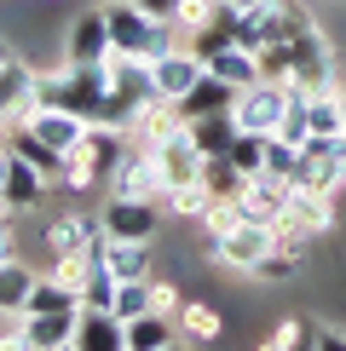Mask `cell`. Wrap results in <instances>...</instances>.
I'll list each match as a JSON object with an SVG mask.
<instances>
[{
    "instance_id": "d6986e66",
    "label": "cell",
    "mask_w": 346,
    "mask_h": 351,
    "mask_svg": "<svg viewBox=\"0 0 346 351\" xmlns=\"http://www.w3.org/2000/svg\"><path fill=\"white\" fill-rule=\"evenodd\" d=\"M168 346H185L179 340V323L168 311H144L127 323V351H168Z\"/></svg>"
},
{
    "instance_id": "83f0119b",
    "label": "cell",
    "mask_w": 346,
    "mask_h": 351,
    "mask_svg": "<svg viewBox=\"0 0 346 351\" xmlns=\"http://www.w3.org/2000/svg\"><path fill=\"white\" fill-rule=\"evenodd\" d=\"M202 184H208L214 196H237V190L249 184V173L231 162V156H202Z\"/></svg>"
},
{
    "instance_id": "d6a6232c",
    "label": "cell",
    "mask_w": 346,
    "mask_h": 351,
    "mask_svg": "<svg viewBox=\"0 0 346 351\" xmlns=\"http://www.w3.org/2000/svg\"><path fill=\"white\" fill-rule=\"evenodd\" d=\"M214 6H220V0H185L179 18H173V29H179V35H191V29H202V23L214 18Z\"/></svg>"
},
{
    "instance_id": "ac0fdd59",
    "label": "cell",
    "mask_w": 346,
    "mask_h": 351,
    "mask_svg": "<svg viewBox=\"0 0 346 351\" xmlns=\"http://www.w3.org/2000/svg\"><path fill=\"white\" fill-rule=\"evenodd\" d=\"M173 323H179L185 346H208V340H220L225 317H220V305H208V300H185L179 311H173Z\"/></svg>"
},
{
    "instance_id": "3957f363",
    "label": "cell",
    "mask_w": 346,
    "mask_h": 351,
    "mask_svg": "<svg viewBox=\"0 0 346 351\" xmlns=\"http://www.w3.org/2000/svg\"><path fill=\"white\" fill-rule=\"evenodd\" d=\"M271 242H277V225H260V219H242V225H231L220 242H208L202 254L214 259V265L237 271V276H254L260 259L271 254Z\"/></svg>"
},
{
    "instance_id": "7c38bea8",
    "label": "cell",
    "mask_w": 346,
    "mask_h": 351,
    "mask_svg": "<svg viewBox=\"0 0 346 351\" xmlns=\"http://www.w3.org/2000/svg\"><path fill=\"white\" fill-rule=\"evenodd\" d=\"M115 40H110V18L104 12H86V18H76V29L64 35V58L69 64H110Z\"/></svg>"
},
{
    "instance_id": "5bb4252c",
    "label": "cell",
    "mask_w": 346,
    "mask_h": 351,
    "mask_svg": "<svg viewBox=\"0 0 346 351\" xmlns=\"http://www.w3.org/2000/svg\"><path fill=\"white\" fill-rule=\"evenodd\" d=\"M202 69H208V64H202V58H196L191 47H173L168 58H156V93L179 104V98H185V93H191V86L202 81Z\"/></svg>"
},
{
    "instance_id": "603a6c76",
    "label": "cell",
    "mask_w": 346,
    "mask_h": 351,
    "mask_svg": "<svg viewBox=\"0 0 346 351\" xmlns=\"http://www.w3.org/2000/svg\"><path fill=\"white\" fill-rule=\"evenodd\" d=\"M237 133H242V127H237V115H231V110H214V115H196V121H191V144H196L202 156H225Z\"/></svg>"
},
{
    "instance_id": "6da1fadb",
    "label": "cell",
    "mask_w": 346,
    "mask_h": 351,
    "mask_svg": "<svg viewBox=\"0 0 346 351\" xmlns=\"http://www.w3.org/2000/svg\"><path fill=\"white\" fill-rule=\"evenodd\" d=\"M127 150H133V138H127L122 127H110V121H86L81 144L64 156V190H98V184H110Z\"/></svg>"
},
{
    "instance_id": "e575fe53",
    "label": "cell",
    "mask_w": 346,
    "mask_h": 351,
    "mask_svg": "<svg viewBox=\"0 0 346 351\" xmlns=\"http://www.w3.org/2000/svg\"><path fill=\"white\" fill-rule=\"evenodd\" d=\"M179 305H185V300H179V288H173L168 276L156 271V311H168V317H173V311H179Z\"/></svg>"
},
{
    "instance_id": "484cf974",
    "label": "cell",
    "mask_w": 346,
    "mask_h": 351,
    "mask_svg": "<svg viewBox=\"0 0 346 351\" xmlns=\"http://www.w3.org/2000/svg\"><path fill=\"white\" fill-rule=\"evenodd\" d=\"M29 288H35V271H29L23 259H6V265H0V317H23Z\"/></svg>"
},
{
    "instance_id": "9a60e30c",
    "label": "cell",
    "mask_w": 346,
    "mask_h": 351,
    "mask_svg": "<svg viewBox=\"0 0 346 351\" xmlns=\"http://www.w3.org/2000/svg\"><path fill=\"white\" fill-rule=\"evenodd\" d=\"M104 271L115 276V282H127V276H156V242L110 237V247H104Z\"/></svg>"
},
{
    "instance_id": "ab89813d",
    "label": "cell",
    "mask_w": 346,
    "mask_h": 351,
    "mask_svg": "<svg viewBox=\"0 0 346 351\" xmlns=\"http://www.w3.org/2000/svg\"><path fill=\"white\" fill-rule=\"evenodd\" d=\"M231 6H266V0H231Z\"/></svg>"
},
{
    "instance_id": "e0dca14e",
    "label": "cell",
    "mask_w": 346,
    "mask_h": 351,
    "mask_svg": "<svg viewBox=\"0 0 346 351\" xmlns=\"http://www.w3.org/2000/svg\"><path fill=\"white\" fill-rule=\"evenodd\" d=\"M76 351H127V323L115 311H81Z\"/></svg>"
},
{
    "instance_id": "4316f807",
    "label": "cell",
    "mask_w": 346,
    "mask_h": 351,
    "mask_svg": "<svg viewBox=\"0 0 346 351\" xmlns=\"http://www.w3.org/2000/svg\"><path fill=\"white\" fill-rule=\"evenodd\" d=\"M162 208H168L173 219H191V225H196V219H202V213H208V208H214V190H208V184H202V179H191V184H173V190H168V202H162Z\"/></svg>"
},
{
    "instance_id": "7a4b0ae2",
    "label": "cell",
    "mask_w": 346,
    "mask_h": 351,
    "mask_svg": "<svg viewBox=\"0 0 346 351\" xmlns=\"http://www.w3.org/2000/svg\"><path fill=\"white\" fill-rule=\"evenodd\" d=\"M104 18H110V40H115V52H127V58H168L179 40H173V23L168 18H150V12L139 6V0H110L104 6Z\"/></svg>"
},
{
    "instance_id": "8fae6325",
    "label": "cell",
    "mask_w": 346,
    "mask_h": 351,
    "mask_svg": "<svg viewBox=\"0 0 346 351\" xmlns=\"http://www.w3.org/2000/svg\"><path fill=\"white\" fill-rule=\"evenodd\" d=\"M18 328H23L29 351H69L76 328H81V311H35V317H18Z\"/></svg>"
},
{
    "instance_id": "f546056e",
    "label": "cell",
    "mask_w": 346,
    "mask_h": 351,
    "mask_svg": "<svg viewBox=\"0 0 346 351\" xmlns=\"http://www.w3.org/2000/svg\"><path fill=\"white\" fill-rule=\"evenodd\" d=\"M81 311H115V276L98 265V271H86V282H81Z\"/></svg>"
},
{
    "instance_id": "9c48e42d",
    "label": "cell",
    "mask_w": 346,
    "mask_h": 351,
    "mask_svg": "<svg viewBox=\"0 0 346 351\" xmlns=\"http://www.w3.org/2000/svg\"><path fill=\"white\" fill-rule=\"evenodd\" d=\"M162 202H139V196H110L104 213H98V225L110 230V237H139V242H156V230H162Z\"/></svg>"
},
{
    "instance_id": "f1b7e54d",
    "label": "cell",
    "mask_w": 346,
    "mask_h": 351,
    "mask_svg": "<svg viewBox=\"0 0 346 351\" xmlns=\"http://www.w3.org/2000/svg\"><path fill=\"white\" fill-rule=\"evenodd\" d=\"M341 86H329V93H312V138H335L341 133Z\"/></svg>"
},
{
    "instance_id": "7402d4cb",
    "label": "cell",
    "mask_w": 346,
    "mask_h": 351,
    "mask_svg": "<svg viewBox=\"0 0 346 351\" xmlns=\"http://www.w3.org/2000/svg\"><path fill=\"white\" fill-rule=\"evenodd\" d=\"M98 219H86V213H64V219H52L47 225V254H86V242L98 237Z\"/></svg>"
},
{
    "instance_id": "2e32d148",
    "label": "cell",
    "mask_w": 346,
    "mask_h": 351,
    "mask_svg": "<svg viewBox=\"0 0 346 351\" xmlns=\"http://www.w3.org/2000/svg\"><path fill=\"white\" fill-rule=\"evenodd\" d=\"M12 156H23V162H35L41 173H47V179L52 184H64V150H52V144L47 138H41L35 133V127H29V121H12Z\"/></svg>"
},
{
    "instance_id": "44dd1931",
    "label": "cell",
    "mask_w": 346,
    "mask_h": 351,
    "mask_svg": "<svg viewBox=\"0 0 346 351\" xmlns=\"http://www.w3.org/2000/svg\"><path fill=\"white\" fill-rule=\"evenodd\" d=\"M231 104H237V86H225L220 75L202 69V81L179 98V115H185V121H196V115H214V110H231Z\"/></svg>"
},
{
    "instance_id": "4fadbf2b",
    "label": "cell",
    "mask_w": 346,
    "mask_h": 351,
    "mask_svg": "<svg viewBox=\"0 0 346 351\" xmlns=\"http://www.w3.org/2000/svg\"><path fill=\"white\" fill-rule=\"evenodd\" d=\"M237 202H242V219L277 225L283 208H288V179H277V173H254V179L237 190Z\"/></svg>"
},
{
    "instance_id": "ba28073f",
    "label": "cell",
    "mask_w": 346,
    "mask_h": 351,
    "mask_svg": "<svg viewBox=\"0 0 346 351\" xmlns=\"http://www.w3.org/2000/svg\"><path fill=\"white\" fill-rule=\"evenodd\" d=\"M115 196H139V202H168V173L162 162H156V150H144V144H133V150L122 156V167H115Z\"/></svg>"
},
{
    "instance_id": "f35d334b",
    "label": "cell",
    "mask_w": 346,
    "mask_h": 351,
    "mask_svg": "<svg viewBox=\"0 0 346 351\" xmlns=\"http://www.w3.org/2000/svg\"><path fill=\"white\" fill-rule=\"evenodd\" d=\"M6 58H12V47H6V35H0V64H6Z\"/></svg>"
},
{
    "instance_id": "836d02e7",
    "label": "cell",
    "mask_w": 346,
    "mask_h": 351,
    "mask_svg": "<svg viewBox=\"0 0 346 351\" xmlns=\"http://www.w3.org/2000/svg\"><path fill=\"white\" fill-rule=\"evenodd\" d=\"M300 328H306V317H283V328L277 334H271V351H300Z\"/></svg>"
},
{
    "instance_id": "30bf717a",
    "label": "cell",
    "mask_w": 346,
    "mask_h": 351,
    "mask_svg": "<svg viewBox=\"0 0 346 351\" xmlns=\"http://www.w3.org/2000/svg\"><path fill=\"white\" fill-rule=\"evenodd\" d=\"M110 98H122L127 110H144L150 98H162L156 93V64L150 58H127V52H110Z\"/></svg>"
},
{
    "instance_id": "52a82bcc",
    "label": "cell",
    "mask_w": 346,
    "mask_h": 351,
    "mask_svg": "<svg viewBox=\"0 0 346 351\" xmlns=\"http://www.w3.org/2000/svg\"><path fill=\"white\" fill-rule=\"evenodd\" d=\"M283 110H288V86H277V81H254V86H242L237 104H231V115H237L242 133H277Z\"/></svg>"
},
{
    "instance_id": "8992f818",
    "label": "cell",
    "mask_w": 346,
    "mask_h": 351,
    "mask_svg": "<svg viewBox=\"0 0 346 351\" xmlns=\"http://www.w3.org/2000/svg\"><path fill=\"white\" fill-rule=\"evenodd\" d=\"M47 110V98H41V69H29L18 52L0 64V115L6 121H35V115Z\"/></svg>"
},
{
    "instance_id": "5b68a950",
    "label": "cell",
    "mask_w": 346,
    "mask_h": 351,
    "mask_svg": "<svg viewBox=\"0 0 346 351\" xmlns=\"http://www.w3.org/2000/svg\"><path fill=\"white\" fill-rule=\"evenodd\" d=\"M283 230H295V237H329L335 230V190H317V184H288V208L277 219Z\"/></svg>"
},
{
    "instance_id": "8d00e7d4",
    "label": "cell",
    "mask_w": 346,
    "mask_h": 351,
    "mask_svg": "<svg viewBox=\"0 0 346 351\" xmlns=\"http://www.w3.org/2000/svg\"><path fill=\"white\" fill-rule=\"evenodd\" d=\"M139 6L150 12V18H168V23H173V18H179V6H185V0H139Z\"/></svg>"
},
{
    "instance_id": "60d3db41",
    "label": "cell",
    "mask_w": 346,
    "mask_h": 351,
    "mask_svg": "<svg viewBox=\"0 0 346 351\" xmlns=\"http://www.w3.org/2000/svg\"><path fill=\"white\" fill-rule=\"evenodd\" d=\"M341 121H346V86H341Z\"/></svg>"
},
{
    "instance_id": "1f68e13d",
    "label": "cell",
    "mask_w": 346,
    "mask_h": 351,
    "mask_svg": "<svg viewBox=\"0 0 346 351\" xmlns=\"http://www.w3.org/2000/svg\"><path fill=\"white\" fill-rule=\"evenodd\" d=\"M295 167H300V144H288V138H277V133H271V138H266V167H260V173L295 179Z\"/></svg>"
},
{
    "instance_id": "74e56055",
    "label": "cell",
    "mask_w": 346,
    "mask_h": 351,
    "mask_svg": "<svg viewBox=\"0 0 346 351\" xmlns=\"http://www.w3.org/2000/svg\"><path fill=\"white\" fill-rule=\"evenodd\" d=\"M12 138V121H6V115H0V144H6Z\"/></svg>"
},
{
    "instance_id": "cb8c5ba5",
    "label": "cell",
    "mask_w": 346,
    "mask_h": 351,
    "mask_svg": "<svg viewBox=\"0 0 346 351\" xmlns=\"http://www.w3.org/2000/svg\"><path fill=\"white\" fill-rule=\"evenodd\" d=\"M29 127H35V133L47 138L52 150H64V156L76 150V144H81V133H86V121H81V115H69V110H58V104H47V110H41Z\"/></svg>"
},
{
    "instance_id": "d590c367",
    "label": "cell",
    "mask_w": 346,
    "mask_h": 351,
    "mask_svg": "<svg viewBox=\"0 0 346 351\" xmlns=\"http://www.w3.org/2000/svg\"><path fill=\"white\" fill-rule=\"evenodd\" d=\"M6 259H18V230H12V219L0 213V265H6Z\"/></svg>"
},
{
    "instance_id": "277c9868",
    "label": "cell",
    "mask_w": 346,
    "mask_h": 351,
    "mask_svg": "<svg viewBox=\"0 0 346 351\" xmlns=\"http://www.w3.org/2000/svg\"><path fill=\"white\" fill-rule=\"evenodd\" d=\"M288 86L300 93H329L335 81V47H329L323 29H306L300 40H288Z\"/></svg>"
},
{
    "instance_id": "ffe728a7",
    "label": "cell",
    "mask_w": 346,
    "mask_h": 351,
    "mask_svg": "<svg viewBox=\"0 0 346 351\" xmlns=\"http://www.w3.org/2000/svg\"><path fill=\"white\" fill-rule=\"evenodd\" d=\"M47 173H41L35 162H23V156H12V173H6V208H41V196H47Z\"/></svg>"
},
{
    "instance_id": "d4e9b609",
    "label": "cell",
    "mask_w": 346,
    "mask_h": 351,
    "mask_svg": "<svg viewBox=\"0 0 346 351\" xmlns=\"http://www.w3.org/2000/svg\"><path fill=\"white\" fill-rule=\"evenodd\" d=\"M208 75H220L225 86H237V93H242V86L260 81V58H254L249 47H225V52L208 58Z\"/></svg>"
},
{
    "instance_id": "4dcf8cb0",
    "label": "cell",
    "mask_w": 346,
    "mask_h": 351,
    "mask_svg": "<svg viewBox=\"0 0 346 351\" xmlns=\"http://www.w3.org/2000/svg\"><path fill=\"white\" fill-rule=\"evenodd\" d=\"M266 138H271V133H237L225 156H231V162H237L242 173H249V179H254V173L266 167Z\"/></svg>"
}]
</instances>
